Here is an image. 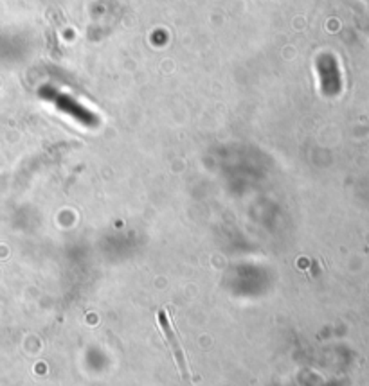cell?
Listing matches in <instances>:
<instances>
[{
	"label": "cell",
	"mask_w": 369,
	"mask_h": 386,
	"mask_svg": "<svg viewBox=\"0 0 369 386\" xmlns=\"http://www.w3.org/2000/svg\"><path fill=\"white\" fill-rule=\"evenodd\" d=\"M159 323H161V329L162 332H164V338L166 342H168L169 349H171L173 356H175V359H177V365H179V371H181L182 379L188 382L189 381L188 361H186V354L184 351H182V347L179 345L177 332H175V329H173L171 325V316H168V311L166 309H162L161 313H159Z\"/></svg>",
	"instance_id": "cell-1"
}]
</instances>
